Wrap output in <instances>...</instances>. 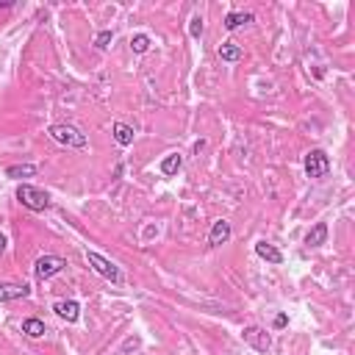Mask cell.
<instances>
[{
  "label": "cell",
  "mask_w": 355,
  "mask_h": 355,
  "mask_svg": "<svg viewBox=\"0 0 355 355\" xmlns=\"http://www.w3.org/2000/svg\"><path fill=\"white\" fill-rule=\"evenodd\" d=\"M37 175V166L34 164H12L6 169V178H15V181H23V178H34Z\"/></svg>",
  "instance_id": "obj_15"
},
{
  "label": "cell",
  "mask_w": 355,
  "mask_h": 355,
  "mask_svg": "<svg viewBox=\"0 0 355 355\" xmlns=\"http://www.w3.org/2000/svg\"><path fill=\"white\" fill-rule=\"evenodd\" d=\"M0 6H3V9H12V6H15V0H0Z\"/></svg>",
  "instance_id": "obj_23"
},
{
  "label": "cell",
  "mask_w": 355,
  "mask_h": 355,
  "mask_svg": "<svg viewBox=\"0 0 355 355\" xmlns=\"http://www.w3.org/2000/svg\"><path fill=\"white\" fill-rule=\"evenodd\" d=\"M217 56H220L222 61H228V64H236V61L242 59V48L233 45V42H222V45L217 48Z\"/></svg>",
  "instance_id": "obj_13"
},
{
  "label": "cell",
  "mask_w": 355,
  "mask_h": 355,
  "mask_svg": "<svg viewBox=\"0 0 355 355\" xmlns=\"http://www.w3.org/2000/svg\"><path fill=\"white\" fill-rule=\"evenodd\" d=\"M3 253H6V236L0 233V256H3Z\"/></svg>",
  "instance_id": "obj_22"
},
{
  "label": "cell",
  "mask_w": 355,
  "mask_h": 355,
  "mask_svg": "<svg viewBox=\"0 0 355 355\" xmlns=\"http://www.w3.org/2000/svg\"><path fill=\"white\" fill-rule=\"evenodd\" d=\"M23 333H26L28 338H42V336H45V322L37 319V316H28V319L23 322Z\"/></svg>",
  "instance_id": "obj_17"
},
{
  "label": "cell",
  "mask_w": 355,
  "mask_h": 355,
  "mask_svg": "<svg viewBox=\"0 0 355 355\" xmlns=\"http://www.w3.org/2000/svg\"><path fill=\"white\" fill-rule=\"evenodd\" d=\"M231 239V222H225V220H217L214 225H211V233H209V244L211 247H220V244H225Z\"/></svg>",
  "instance_id": "obj_9"
},
{
  "label": "cell",
  "mask_w": 355,
  "mask_h": 355,
  "mask_svg": "<svg viewBox=\"0 0 355 355\" xmlns=\"http://www.w3.org/2000/svg\"><path fill=\"white\" fill-rule=\"evenodd\" d=\"M17 200L28 209V211H48L50 209V195L42 192L34 184H20L17 186Z\"/></svg>",
  "instance_id": "obj_2"
},
{
  "label": "cell",
  "mask_w": 355,
  "mask_h": 355,
  "mask_svg": "<svg viewBox=\"0 0 355 355\" xmlns=\"http://www.w3.org/2000/svg\"><path fill=\"white\" fill-rule=\"evenodd\" d=\"M131 50H133L136 56L147 53V50H150V37H147V34H136V37H131Z\"/></svg>",
  "instance_id": "obj_18"
},
{
  "label": "cell",
  "mask_w": 355,
  "mask_h": 355,
  "mask_svg": "<svg viewBox=\"0 0 355 355\" xmlns=\"http://www.w3.org/2000/svg\"><path fill=\"white\" fill-rule=\"evenodd\" d=\"M50 139L53 142H59V144H64V147H73V150H84L86 147V133H81L75 125H70V122H56V125H50Z\"/></svg>",
  "instance_id": "obj_1"
},
{
  "label": "cell",
  "mask_w": 355,
  "mask_h": 355,
  "mask_svg": "<svg viewBox=\"0 0 355 355\" xmlns=\"http://www.w3.org/2000/svg\"><path fill=\"white\" fill-rule=\"evenodd\" d=\"M330 172V158L325 150H311L305 155V175L314 178V181H319V178H327Z\"/></svg>",
  "instance_id": "obj_3"
},
{
  "label": "cell",
  "mask_w": 355,
  "mask_h": 355,
  "mask_svg": "<svg viewBox=\"0 0 355 355\" xmlns=\"http://www.w3.org/2000/svg\"><path fill=\"white\" fill-rule=\"evenodd\" d=\"M64 267H67V261L61 256H42L34 264V275H37V280H48V278L59 275Z\"/></svg>",
  "instance_id": "obj_5"
},
{
  "label": "cell",
  "mask_w": 355,
  "mask_h": 355,
  "mask_svg": "<svg viewBox=\"0 0 355 355\" xmlns=\"http://www.w3.org/2000/svg\"><path fill=\"white\" fill-rule=\"evenodd\" d=\"M247 23H253V15H250V12H231V15L225 17V28H228V31H236V28H242V26H247Z\"/></svg>",
  "instance_id": "obj_16"
},
{
  "label": "cell",
  "mask_w": 355,
  "mask_h": 355,
  "mask_svg": "<svg viewBox=\"0 0 355 355\" xmlns=\"http://www.w3.org/2000/svg\"><path fill=\"white\" fill-rule=\"evenodd\" d=\"M114 142H117L119 147L133 144V128L125 125V122H114Z\"/></svg>",
  "instance_id": "obj_14"
},
{
  "label": "cell",
  "mask_w": 355,
  "mask_h": 355,
  "mask_svg": "<svg viewBox=\"0 0 355 355\" xmlns=\"http://www.w3.org/2000/svg\"><path fill=\"white\" fill-rule=\"evenodd\" d=\"M181 166H184V155H181V153H169V155H164L161 164H158L161 175H166V178L178 175V169H181Z\"/></svg>",
  "instance_id": "obj_10"
},
{
  "label": "cell",
  "mask_w": 355,
  "mask_h": 355,
  "mask_svg": "<svg viewBox=\"0 0 355 355\" xmlns=\"http://www.w3.org/2000/svg\"><path fill=\"white\" fill-rule=\"evenodd\" d=\"M111 39H114V34H111V31H103V34H97V39H95V45H97L100 50H106Z\"/></svg>",
  "instance_id": "obj_20"
},
{
  "label": "cell",
  "mask_w": 355,
  "mask_h": 355,
  "mask_svg": "<svg viewBox=\"0 0 355 355\" xmlns=\"http://www.w3.org/2000/svg\"><path fill=\"white\" fill-rule=\"evenodd\" d=\"M189 34H192L195 39H200V37H203V17H192V23H189Z\"/></svg>",
  "instance_id": "obj_19"
},
{
  "label": "cell",
  "mask_w": 355,
  "mask_h": 355,
  "mask_svg": "<svg viewBox=\"0 0 355 355\" xmlns=\"http://www.w3.org/2000/svg\"><path fill=\"white\" fill-rule=\"evenodd\" d=\"M272 325H275V327H278V330H280V327H286V325H289V316H286V314H278V316H275V322H272Z\"/></svg>",
  "instance_id": "obj_21"
},
{
  "label": "cell",
  "mask_w": 355,
  "mask_h": 355,
  "mask_svg": "<svg viewBox=\"0 0 355 355\" xmlns=\"http://www.w3.org/2000/svg\"><path fill=\"white\" fill-rule=\"evenodd\" d=\"M53 311H56L64 322H70V325L81 319V305H78L75 300H59V303L53 305Z\"/></svg>",
  "instance_id": "obj_8"
},
{
  "label": "cell",
  "mask_w": 355,
  "mask_h": 355,
  "mask_svg": "<svg viewBox=\"0 0 355 355\" xmlns=\"http://www.w3.org/2000/svg\"><path fill=\"white\" fill-rule=\"evenodd\" d=\"M86 258H89L92 269H95L100 278H106V280H111V283H122V272H119V269H117L106 256H100V253L89 250V253H86Z\"/></svg>",
  "instance_id": "obj_4"
},
{
  "label": "cell",
  "mask_w": 355,
  "mask_h": 355,
  "mask_svg": "<svg viewBox=\"0 0 355 355\" xmlns=\"http://www.w3.org/2000/svg\"><path fill=\"white\" fill-rule=\"evenodd\" d=\"M325 242H327V222H316L305 236V247H322Z\"/></svg>",
  "instance_id": "obj_12"
},
{
  "label": "cell",
  "mask_w": 355,
  "mask_h": 355,
  "mask_svg": "<svg viewBox=\"0 0 355 355\" xmlns=\"http://www.w3.org/2000/svg\"><path fill=\"white\" fill-rule=\"evenodd\" d=\"M31 294V289L26 283H0V303H15V300H26Z\"/></svg>",
  "instance_id": "obj_7"
},
{
  "label": "cell",
  "mask_w": 355,
  "mask_h": 355,
  "mask_svg": "<svg viewBox=\"0 0 355 355\" xmlns=\"http://www.w3.org/2000/svg\"><path fill=\"white\" fill-rule=\"evenodd\" d=\"M256 256L264 258V261H269V264H283V253L275 244H269V242H258L256 244Z\"/></svg>",
  "instance_id": "obj_11"
},
{
  "label": "cell",
  "mask_w": 355,
  "mask_h": 355,
  "mask_svg": "<svg viewBox=\"0 0 355 355\" xmlns=\"http://www.w3.org/2000/svg\"><path fill=\"white\" fill-rule=\"evenodd\" d=\"M242 338H244L256 352H269V349H272V336H269L264 327H258V325L244 327V330H242Z\"/></svg>",
  "instance_id": "obj_6"
}]
</instances>
